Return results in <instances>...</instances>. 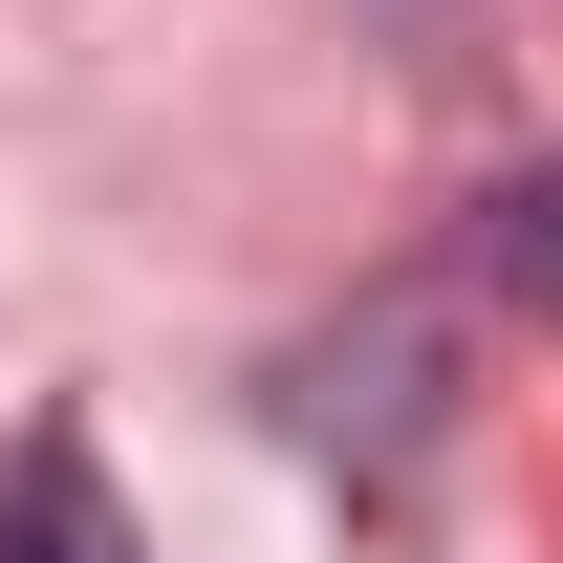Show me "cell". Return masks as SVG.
<instances>
[{"label": "cell", "mask_w": 563, "mask_h": 563, "mask_svg": "<svg viewBox=\"0 0 563 563\" xmlns=\"http://www.w3.org/2000/svg\"><path fill=\"white\" fill-rule=\"evenodd\" d=\"M0 563H152L131 498H109V455H87V412H44L22 455H0Z\"/></svg>", "instance_id": "cell-1"}, {"label": "cell", "mask_w": 563, "mask_h": 563, "mask_svg": "<svg viewBox=\"0 0 563 563\" xmlns=\"http://www.w3.org/2000/svg\"><path fill=\"white\" fill-rule=\"evenodd\" d=\"M477 282H498V303H542V325H563V152H542V174H498V196H477Z\"/></svg>", "instance_id": "cell-2"}]
</instances>
